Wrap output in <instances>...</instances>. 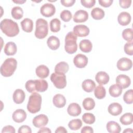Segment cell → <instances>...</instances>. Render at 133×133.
Segmentation results:
<instances>
[{"label":"cell","mask_w":133,"mask_h":133,"mask_svg":"<svg viewBox=\"0 0 133 133\" xmlns=\"http://www.w3.org/2000/svg\"><path fill=\"white\" fill-rule=\"evenodd\" d=\"M132 66V61L127 58L123 57L119 59L117 62V68L122 71L129 70Z\"/></svg>","instance_id":"52a82bcc"},{"label":"cell","mask_w":133,"mask_h":133,"mask_svg":"<svg viewBox=\"0 0 133 133\" xmlns=\"http://www.w3.org/2000/svg\"><path fill=\"white\" fill-rule=\"evenodd\" d=\"M132 131V130L131 128H127L126 130H124L123 131V133L125 132H131Z\"/></svg>","instance_id":"11a10c76"},{"label":"cell","mask_w":133,"mask_h":133,"mask_svg":"<svg viewBox=\"0 0 133 133\" xmlns=\"http://www.w3.org/2000/svg\"><path fill=\"white\" fill-rule=\"evenodd\" d=\"M61 3L65 7L72 6L75 3V0H61Z\"/></svg>","instance_id":"681fc988"},{"label":"cell","mask_w":133,"mask_h":133,"mask_svg":"<svg viewBox=\"0 0 133 133\" xmlns=\"http://www.w3.org/2000/svg\"><path fill=\"white\" fill-rule=\"evenodd\" d=\"M25 95L23 90L17 89L13 94V100L17 104L22 103L25 99Z\"/></svg>","instance_id":"ffe728a7"},{"label":"cell","mask_w":133,"mask_h":133,"mask_svg":"<svg viewBox=\"0 0 133 133\" xmlns=\"http://www.w3.org/2000/svg\"><path fill=\"white\" fill-rule=\"evenodd\" d=\"M94 95L98 99H103L105 96L106 90L102 85H99L95 88Z\"/></svg>","instance_id":"1f68e13d"},{"label":"cell","mask_w":133,"mask_h":133,"mask_svg":"<svg viewBox=\"0 0 133 133\" xmlns=\"http://www.w3.org/2000/svg\"><path fill=\"white\" fill-rule=\"evenodd\" d=\"M95 79L99 85H105L109 82L110 77L105 72L100 71L96 74Z\"/></svg>","instance_id":"ac0fdd59"},{"label":"cell","mask_w":133,"mask_h":133,"mask_svg":"<svg viewBox=\"0 0 133 133\" xmlns=\"http://www.w3.org/2000/svg\"><path fill=\"white\" fill-rule=\"evenodd\" d=\"M25 87L26 90L30 93H33L36 90L35 86V81L34 80H29L25 84Z\"/></svg>","instance_id":"7bdbcfd3"},{"label":"cell","mask_w":133,"mask_h":133,"mask_svg":"<svg viewBox=\"0 0 133 133\" xmlns=\"http://www.w3.org/2000/svg\"><path fill=\"white\" fill-rule=\"evenodd\" d=\"M116 84L118 85L122 89L128 87L131 83V81L129 76L125 74H120L116 78Z\"/></svg>","instance_id":"8fae6325"},{"label":"cell","mask_w":133,"mask_h":133,"mask_svg":"<svg viewBox=\"0 0 133 133\" xmlns=\"http://www.w3.org/2000/svg\"><path fill=\"white\" fill-rule=\"evenodd\" d=\"M124 49L127 55L132 56L133 55V42H127L124 45Z\"/></svg>","instance_id":"b9f144b4"},{"label":"cell","mask_w":133,"mask_h":133,"mask_svg":"<svg viewBox=\"0 0 133 133\" xmlns=\"http://www.w3.org/2000/svg\"><path fill=\"white\" fill-rule=\"evenodd\" d=\"M1 29L2 32L8 37H14L19 33L18 24L9 19H3L0 23Z\"/></svg>","instance_id":"6da1fadb"},{"label":"cell","mask_w":133,"mask_h":133,"mask_svg":"<svg viewBox=\"0 0 133 133\" xmlns=\"http://www.w3.org/2000/svg\"><path fill=\"white\" fill-rule=\"evenodd\" d=\"M117 21L118 23L122 26L127 25L131 21V16L128 12L123 11L118 15Z\"/></svg>","instance_id":"9a60e30c"},{"label":"cell","mask_w":133,"mask_h":133,"mask_svg":"<svg viewBox=\"0 0 133 133\" xmlns=\"http://www.w3.org/2000/svg\"><path fill=\"white\" fill-rule=\"evenodd\" d=\"M67 132V130L63 126L58 127L55 130L56 133H66Z\"/></svg>","instance_id":"816d5d0a"},{"label":"cell","mask_w":133,"mask_h":133,"mask_svg":"<svg viewBox=\"0 0 133 133\" xmlns=\"http://www.w3.org/2000/svg\"><path fill=\"white\" fill-rule=\"evenodd\" d=\"M72 17V15L68 10H64L60 13V18L64 22H69Z\"/></svg>","instance_id":"60d3db41"},{"label":"cell","mask_w":133,"mask_h":133,"mask_svg":"<svg viewBox=\"0 0 133 133\" xmlns=\"http://www.w3.org/2000/svg\"><path fill=\"white\" fill-rule=\"evenodd\" d=\"M67 112L72 116H77L81 113L82 110L78 104L77 103H72L69 105Z\"/></svg>","instance_id":"e0dca14e"},{"label":"cell","mask_w":133,"mask_h":133,"mask_svg":"<svg viewBox=\"0 0 133 133\" xmlns=\"http://www.w3.org/2000/svg\"><path fill=\"white\" fill-rule=\"evenodd\" d=\"M109 113L113 116H117L119 115L123 110L122 105L117 102H113L111 103L108 108Z\"/></svg>","instance_id":"2e32d148"},{"label":"cell","mask_w":133,"mask_h":133,"mask_svg":"<svg viewBox=\"0 0 133 133\" xmlns=\"http://www.w3.org/2000/svg\"><path fill=\"white\" fill-rule=\"evenodd\" d=\"M99 4L104 7H110L113 3V0H99Z\"/></svg>","instance_id":"7dc6e473"},{"label":"cell","mask_w":133,"mask_h":133,"mask_svg":"<svg viewBox=\"0 0 133 133\" xmlns=\"http://www.w3.org/2000/svg\"><path fill=\"white\" fill-rule=\"evenodd\" d=\"M107 129L110 133H119L121 131V127L117 123L110 121L107 124Z\"/></svg>","instance_id":"484cf974"},{"label":"cell","mask_w":133,"mask_h":133,"mask_svg":"<svg viewBox=\"0 0 133 133\" xmlns=\"http://www.w3.org/2000/svg\"><path fill=\"white\" fill-rule=\"evenodd\" d=\"M13 2L15 3H17V4H23L24 3H25L26 2L25 0H23V1H20V0H19V1H12Z\"/></svg>","instance_id":"db71d44e"},{"label":"cell","mask_w":133,"mask_h":133,"mask_svg":"<svg viewBox=\"0 0 133 133\" xmlns=\"http://www.w3.org/2000/svg\"><path fill=\"white\" fill-rule=\"evenodd\" d=\"M77 36L73 32H69L65 37L64 48L65 51L70 54L75 53L77 49L76 43Z\"/></svg>","instance_id":"277c9868"},{"label":"cell","mask_w":133,"mask_h":133,"mask_svg":"<svg viewBox=\"0 0 133 133\" xmlns=\"http://www.w3.org/2000/svg\"><path fill=\"white\" fill-rule=\"evenodd\" d=\"M48 123V117L43 114H39L34 117L32 123L33 125L37 128H41L45 126Z\"/></svg>","instance_id":"9c48e42d"},{"label":"cell","mask_w":133,"mask_h":133,"mask_svg":"<svg viewBox=\"0 0 133 133\" xmlns=\"http://www.w3.org/2000/svg\"><path fill=\"white\" fill-rule=\"evenodd\" d=\"M82 86L83 89L85 91L87 92H92L96 87V84L94 81L87 79L83 82Z\"/></svg>","instance_id":"83f0119b"},{"label":"cell","mask_w":133,"mask_h":133,"mask_svg":"<svg viewBox=\"0 0 133 133\" xmlns=\"http://www.w3.org/2000/svg\"><path fill=\"white\" fill-rule=\"evenodd\" d=\"M50 80L54 86L58 89H63L66 85V76L64 74L53 73L50 76Z\"/></svg>","instance_id":"8992f818"},{"label":"cell","mask_w":133,"mask_h":133,"mask_svg":"<svg viewBox=\"0 0 133 133\" xmlns=\"http://www.w3.org/2000/svg\"><path fill=\"white\" fill-rule=\"evenodd\" d=\"M12 117L15 122L22 123L26 119V113L23 109H17L13 113Z\"/></svg>","instance_id":"5bb4252c"},{"label":"cell","mask_w":133,"mask_h":133,"mask_svg":"<svg viewBox=\"0 0 133 133\" xmlns=\"http://www.w3.org/2000/svg\"><path fill=\"white\" fill-rule=\"evenodd\" d=\"M4 51L6 55L13 56L17 52V47L15 43L9 42L5 45Z\"/></svg>","instance_id":"603a6c76"},{"label":"cell","mask_w":133,"mask_h":133,"mask_svg":"<svg viewBox=\"0 0 133 133\" xmlns=\"http://www.w3.org/2000/svg\"><path fill=\"white\" fill-rule=\"evenodd\" d=\"M2 133L4 132H10V133H15V128L10 125L6 126L2 129Z\"/></svg>","instance_id":"c3c4849f"},{"label":"cell","mask_w":133,"mask_h":133,"mask_svg":"<svg viewBox=\"0 0 133 133\" xmlns=\"http://www.w3.org/2000/svg\"><path fill=\"white\" fill-rule=\"evenodd\" d=\"M122 88L117 84L111 85L109 89L110 95L113 97H118L122 93Z\"/></svg>","instance_id":"f546056e"},{"label":"cell","mask_w":133,"mask_h":133,"mask_svg":"<svg viewBox=\"0 0 133 133\" xmlns=\"http://www.w3.org/2000/svg\"><path fill=\"white\" fill-rule=\"evenodd\" d=\"M21 25L24 32L30 33L33 29V22L29 18H25L21 22Z\"/></svg>","instance_id":"d4e9b609"},{"label":"cell","mask_w":133,"mask_h":133,"mask_svg":"<svg viewBox=\"0 0 133 133\" xmlns=\"http://www.w3.org/2000/svg\"><path fill=\"white\" fill-rule=\"evenodd\" d=\"M83 108L86 110H92L95 106V102L94 100L91 98H86L83 101Z\"/></svg>","instance_id":"d590c367"},{"label":"cell","mask_w":133,"mask_h":133,"mask_svg":"<svg viewBox=\"0 0 133 133\" xmlns=\"http://www.w3.org/2000/svg\"><path fill=\"white\" fill-rule=\"evenodd\" d=\"M122 37L123 39L127 42L132 41L133 32L131 28H127L123 30L122 32Z\"/></svg>","instance_id":"f35d334b"},{"label":"cell","mask_w":133,"mask_h":133,"mask_svg":"<svg viewBox=\"0 0 133 133\" xmlns=\"http://www.w3.org/2000/svg\"><path fill=\"white\" fill-rule=\"evenodd\" d=\"M121 123L124 125L131 124L133 122V115L131 113H126L124 114L119 118Z\"/></svg>","instance_id":"d6a6232c"},{"label":"cell","mask_w":133,"mask_h":133,"mask_svg":"<svg viewBox=\"0 0 133 133\" xmlns=\"http://www.w3.org/2000/svg\"><path fill=\"white\" fill-rule=\"evenodd\" d=\"M11 14L12 17L14 19L19 20L22 18L23 15V11L20 7L15 6L12 8Z\"/></svg>","instance_id":"836d02e7"},{"label":"cell","mask_w":133,"mask_h":133,"mask_svg":"<svg viewBox=\"0 0 133 133\" xmlns=\"http://www.w3.org/2000/svg\"><path fill=\"white\" fill-rule=\"evenodd\" d=\"M73 33L79 37H85L89 34V29L85 25H76L73 28Z\"/></svg>","instance_id":"7c38bea8"},{"label":"cell","mask_w":133,"mask_h":133,"mask_svg":"<svg viewBox=\"0 0 133 133\" xmlns=\"http://www.w3.org/2000/svg\"><path fill=\"white\" fill-rule=\"evenodd\" d=\"M54 105L58 108H61L65 106L66 104V99L64 96L58 94L55 95L52 99Z\"/></svg>","instance_id":"d6986e66"},{"label":"cell","mask_w":133,"mask_h":133,"mask_svg":"<svg viewBox=\"0 0 133 133\" xmlns=\"http://www.w3.org/2000/svg\"><path fill=\"white\" fill-rule=\"evenodd\" d=\"M82 119L86 124H92L95 123L96 118L93 114L90 113H86L82 116Z\"/></svg>","instance_id":"74e56055"},{"label":"cell","mask_w":133,"mask_h":133,"mask_svg":"<svg viewBox=\"0 0 133 133\" xmlns=\"http://www.w3.org/2000/svg\"><path fill=\"white\" fill-rule=\"evenodd\" d=\"M80 50L84 52H89L92 50V44L91 42L88 39L82 40L79 44Z\"/></svg>","instance_id":"4316f807"},{"label":"cell","mask_w":133,"mask_h":133,"mask_svg":"<svg viewBox=\"0 0 133 133\" xmlns=\"http://www.w3.org/2000/svg\"><path fill=\"white\" fill-rule=\"evenodd\" d=\"M88 19V14L84 10L76 11L73 16V21L76 23L84 22Z\"/></svg>","instance_id":"4fadbf2b"},{"label":"cell","mask_w":133,"mask_h":133,"mask_svg":"<svg viewBox=\"0 0 133 133\" xmlns=\"http://www.w3.org/2000/svg\"><path fill=\"white\" fill-rule=\"evenodd\" d=\"M17 66V60L12 58L6 59L1 66V74L4 77H9L15 72Z\"/></svg>","instance_id":"7a4b0ae2"},{"label":"cell","mask_w":133,"mask_h":133,"mask_svg":"<svg viewBox=\"0 0 133 133\" xmlns=\"http://www.w3.org/2000/svg\"><path fill=\"white\" fill-rule=\"evenodd\" d=\"M81 3L82 5L84 6L86 8H90L92 7L95 3H96V1L95 0H81Z\"/></svg>","instance_id":"ee69618b"},{"label":"cell","mask_w":133,"mask_h":133,"mask_svg":"<svg viewBox=\"0 0 133 133\" xmlns=\"http://www.w3.org/2000/svg\"><path fill=\"white\" fill-rule=\"evenodd\" d=\"M42 97L37 92L32 93L29 99L27 109L31 113H36L41 110L42 104Z\"/></svg>","instance_id":"3957f363"},{"label":"cell","mask_w":133,"mask_h":133,"mask_svg":"<svg viewBox=\"0 0 133 133\" xmlns=\"http://www.w3.org/2000/svg\"><path fill=\"white\" fill-rule=\"evenodd\" d=\"M123 100L127 104H131L133 102V90L129 89L126 91L123 96Z\"/></svg>","instance_id":"ab89813d"},{"label":"cell","mask_w":133,"mask_h":133,"mask_svg":"<svg viewBox=\"0 0 133 133\" xmlns=\"http://www.w3.org/2000/svg\"><path fill=\"white\" fill-rule=\"evenodd\" d=\"M18 132L19 133H31V128L27 125H23L19 128Z\"/></svg>","instance_id":"bcb514c9"},{"label":"cell","mask_w":133,"mask_h":133,"mask_svg":"<svg viewBox=\"0 0 133 133\" xmlns=\"http://www.w3.org/2000/svg\"><path fill=\"white\" fill-rule=\"evenodd\" d=\"M36 75L41 78H45L48 77L49 73L48 68L45 65H40L38 66L35 70Z\"/></svg>","instance_id":"44dd1931"},{"label":"cell","mask_w":133,"mask_h":133,"mask_svg":"<svg viewBox=\"0 0 133 133\" xmlns=\"http://www.w3.org/2000/svg\"><path fill=\"white\" fill-rule=\"evenodd\" d=\"M38 132L39 133H51V131L50 129L47 127H41V128L38 131Z\"/></svg>","instance_id":"f5cc1de1"},{"label":"cell","mask_w":133,"mask_h":133,"mask_svg":"<svg viewBox=\"0 0 133 133\" xmlns=\"http://www.w3.org/2000/svg\"><path fill=\"white\" fill-rule=\"evenodd\" d=\"M69 69V64L64 61H61L56 64L55 68V71L56 73L65 74L68 71Z\"/></svg>","instance_id":"f1b7e54d"},{"label":"cell","mask_w":133,"mask_h":133,"mask_svg":"<svg viewBox=\"0 0 133 133\" xmlns=\"http://www.w3.org/2000/svg\"><path fill=\"white\" fill-rule=\"evenodd\" d=\"M40 11L43 16L45 17H50L55 14L56 12V8L53 4L50 3H46L41 7Z\"/></svg>","instance_id":"ba28073f"},{"label":"cell","mask_w":133,"mask_h":133,"mask_svg":"<svg viewBox=\"0 0 133 133\" xmlns=\"http://www.w3.org/2000/svg\"><path fill=\"white\" fill-rule=\"evenodd\" d=\"M73 63L76 67L78 68H85L88 63V58L85 55L79 54L74 58Z\"/></svg>","instance_id":"30bf717a"},{"label":"cell","mask_w":133,"mask_h":133,"mask_svg":"<svg viewBox=\"0 0 133 133\" xmlns=\"http://www.w3.org/2000/svg\"><path fill=\"white\" fill-rule=\"evenodd\" d=\"M82 133H93L94 130L91 127L84 126L81 130Z\"/></svg>","instance_id":"f907efd6"},{"label":"cell","mask_w":133,"mask_h":133,"mask_svg":"<svg viewBox=\"0 0 133 133\" xmlns=\"http://www.w3.org/2000/svg\"><path fill=\"white\" fill-rule=\"evenodd\" d=\"M35 81V90L37 92H44L48 88V83L44 79H36Z\"/></svg>","instance_id":"cb8c5ba5"},{"label":"cell","mask_w":133,"mask_h":133,"mask_svg":"<svg viewBox=\"0 0 133 133\" xmlns=\"http://www.w3.org/2000/svg\"><path fill=\"white\" fill-rule=\"evenodd\" d=\"M48 33V22L42 18L38 19L36 21V29L35 36L39 39L44 38L47 36Z\"/></svg>","instance_id":"5b68a950"},{"label":"cell","mask_w":133,"mask_h":133,"mask_svg":"<svg viewBox=\"0 0 133 133\" xmlns=\"http://www.w3.org/2000/svg\"><path fill=\"white\" fill-rule=\"evenodd\" d=\"M47 44L48 47L51 50H55L60 46V40L55 36H50L47 40Z\"/></svg>","instance_id":"7402d4cb"},{"label":"cell","mask_w":133,"mask_h":133,"mask_svg":"<svg viewBox=\"0 0 133 133\" xmlns=\"http://www.w3.org/2000/svg\"><path fill=\"white\" fill-rule=\"evenodd\" d=\"M61 28V22L57 19H52L50 22V29L52 32H58Z\"/></svg>","instance_id":"e575fe53"},{"label":"cell","mask_w":133,"mask_h":133,"mask_svg":"<svg viewBox=\"0 0 133 133\" xmlns=\"http://www.w3.org/2000/svg\"><path fill=\"white\" fill-rule=\"evenodd\" d=\"M82 126V122L80 119H74L70 121L68 124L69 127L72 130H77Z\"/></svg>","instance_id":"8d00e7d4"},{"label":"cell","mask_w":133,"mask_h":133,"mask_svg":"<svg viewBox=\"0 0 133 133\" xmlns=\"http://www.w3.org/2000/svg\"><path fill=\"white\" fill-rule=\"evenodd\" d=\"M119 6L124 8L126 9L129 8L131 4V1L130 0H119Z\"/></svg>","instance_id":"f6af8a7d"},{"label":"cell","mask_w":133,"mask_h":133,"mask_svg":"<svg viewBox=\"0 0 133 133\" xmlns=\"http://www.w3.org/2000/svg\"><path fill=\"white\" fill-rule=\"evenodd\" d=\"M105 13L103 9L99 7H96L92 9L91 11V16L95 20H100L103 18Z\"/></svg>","instance_id":"4dcf8cb0"}]
</instances>
